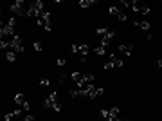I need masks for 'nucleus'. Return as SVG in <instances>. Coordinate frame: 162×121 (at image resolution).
Segmentation results:
<instances>
[{
	"label": "nucleus",
	"instance_id": "1",
	"mask_svg": "<svg viewBox=\"0 0 162 121\" xmlns=\"http://www.w3.org/2000/svg\"><path fill=\"white\" fill-rule=\"evenodd\" d=\"M41 13H43V2H41V0H36V2H33L31 7L27 9V16H31V18H40Z\"/></svg>",
	"mask_w": 162,
	"mask_h": 121
},
{
	"label": "nucleus",
	"instance_id": "2",
	"mask_svg": "<svg viewBox=\"0 0 162 121\" xmlns=\"http://www.w3.org/2000/svg\"><path fill=\"white\" fill-rule=\"evenodd\" d=\"M9 42V49H13L15 53H24V42H22V38L16 34V36H13L11 40H7Z\"/></svg>",
	"mask_w": 162,
	"mask_h": 121
},
{
	"label": "nucleus",
	"instance_id": "3",
	"mask_svg": "<svg viewBox=\"0 0 162 121\" xmlns=\"http://www.w3.org/2000/svg\"><path fill=\"white\" fill-rule=\"evenodd\" d=\"M38 26H41V27H45L47 31H51V13H49V11H43V13L40 15Z\"/></svg>",
	"mask_w": 162,
	"mask_h": 121
},
{
	"label": "nucleus",
	"instance_id": "4",
	"mask_svg": "<svg viewBox=\"0 0 162 121\" xmlns=\"http://www.w3.org/2000/svg\"><path fill=\"white\" fill-rule=\"evenodd\" d=\"M43 105H45V109H54L56 105H58V94L56 92H52V94H49L47 98H45V101H43Z\"/></svg>",
	"mask_w": 162,
	"mask_h": 121
},
{
	"label": "nucleus",
	"instance_id": "5",
	"mask_svg": "<svg viewBox=\"0 0 162 121\" xmlns=\"http://www.w3.org/2000/svg\"><path fill=\"white\" fill-rule=\"evenodd\" d=\"M9 9H11V13H15V15H18V16H22V15H27V13L24 11V0H18V2H15Z\"/></svg>",
	"mask_w": 162,
	"mask_h": 121
},
{
	"label": "nucleus",
	"instance_id": "6",
	"mask_svg": "<svg viewBox=\"0 0 162 121\" xmlns=\"http://www.w3.org/2000/svg\"><path fill=\"white\" fill-rule=\"evenodd\" d=\"M108 13H110L112 16H117V18H119V20H123V22H124V20H128V18H126V15H124L119 7H115V6H110V7H108Z\"/></svg>",
	"mask_w": 162,
	"mask_h": 121
},
{
	"label": "nucleus",
	"instance_id": "7",
	"mask_svg": "<svg viewBox=\"0 0 162 121\" xmlns=\"http://www.w3.org/2000/svg\"><path fill=\"white\" fill-rule=\"evenodd\" d=\"M97 34H99L101 38H105V40H112V38L115 36V33H113L112 29H103V27L97 29Z\"/></svg>",
	"mask_w": 162,
	"mask_h": 121
},
{
	"label": "nucleus",
	"instance_id": "8",
	"mask_svg": "<svg viewBox=\"0 0 162 121\" xmlns=\"http://www.w3.org/2000/svg\"><path fill=\"white\" fill-rule=\"evenodd\" d=\"M133 26H137L139 29H142V31H146V33H148L150 27H151L148 20H135V22H133Z\"/></svg>",
	"mask_w": 162,
	"mask_h": 121
},
{
	"label": "nucleus",
	"instance_id": "9",
	"mask_svg": "<svg viewBox=\"0 0 162 121\" xmlns=\"http://www.w3.org/2000/svg\"><path fill=\"white\" fill-rule=\"evenodd\" d=\"M108 62L113 65V69H115V67H117V69H121V67H123V60H119L115 54H110V56H108Z\"/></svg>",
	"mask_w": 162,
	"mask_h": 121
},
{
	"label": "nucleus",
	"instance_id": "10",
	"mask_svg": "<svg viewBox=\"0 0 162 121\" xmlns=\"http://www.w3.org/2000/svg\"><path fill=\"white\" fill-rule=\"evenodd\" d=\"M15 103H16L18 107H24V105L27 103V100H25V96H24V94H20V92H18V94L15 96Z\"/></svg>",
	"mask_w": 162,
	"mask_h": 121
},
{
	"label": "nucleus",
	"instance_id": "11",
	"mask_svg": "<svg viewBox=\"0 0 162 121\" xmlns=\"http://www.w3.org/2000/svg\"><path fill=\"white\" fill-rule=\"evenodd\" d=\"M131 49H133V45H119V51L126 56H131V53H133Z\"/></svg>",
	"mask_w": 162,
	"mask_h": 121
},
{
	"label": "nucleus",
	"instance_id": "12",
	"mask_svg": "<svg viewBox=\"0 0 162 121\" xmlns=\"http://www.w3.org/2000/svg\"><path fill=\"white\" fill-rule=\"evenodd\" d=\"M88 53H90V47H88L86 43H81V45H79V54H81V56H86Z\"/></svg>",
	"mask_w": 162,
	"mask_h": 121
},
{
	"label": "nucleus",
	"instance_id": "13",
	"mask_svg": "<svg viewBox=\"0 0 162 121\" xmlns=\"http://www.w3.org/2000/svg\"><path fill=\"white\" fill-rule=\"evenodd\" d=\"M6 58H7V62H15V60H16V53H15L13 49H9V51L6 53Z\"/></svg>",
	"mask_w": 162,
	"mask_h": 121
},
{
	"label": "nucleus",
	"instance_id": "14",
	"mask_svg": "<svg viewBox=\"0 0 162 121\" xmlns=\"http://www.w3.org/2000/svg\"><path fill=\"white\" fill-rule=\"evenodd\" d=\"M92 4H94V2H92V0H81V2H79V7L86 9V7H90Z\"/></svg>",
	"mask_w": 162,
	"mask_h": 121
},
{
	"label": "nucleus",
	"instance_id": "15",
	"mask_svg": "<svg viewBox=\"0 0 162 121\" xmlns=\"http://www.w3.org/2000/svg\"><path fill=\"white\" fill-rule=\"evenodd\" d=\"M105 51H106V47H103V45H97V47H96V54H97V56H103Z\"/></svg>",
	"mask_w": 162,
	"mask_h": 121
},
{
	"label": "nucleus",
	"instance_id": "16",
	"mask_svg": "<svg viewBox=\"0 0 162 121\" xmlns=\"http://www.w3.org/2000/svg\"><path fill=\"white\" fill-rule=\"evenodd\" d=\"M81 78H83V74H81V72H78V70H74V72H72V80H74L76 83H78Z\"/></svg>",
	"mask_w": 162,
	"mask_h": 121
},
{
	"label": "nucleus",
	"instance_id": "17",
	"mask_svg": "<svg viewBox=\"0 0 162 121\" xmlns=\"http://www.w3.org/2000/svg\"><path fill=\"white\" fill-rule=\"evenodd\" d=\"M13 117H16V114H15V110H13V112H7V114L4 116V121H11Z\"/></svg>",
	"mask_w": 162,
	"mask_h": 121
},
{
	"label": "nucleus",
	"instance_id": "18",
	"mask_svg": "<svg viewBox=\"0 0 162 121\" xmlns=\"http://www.w3.org/2000/svg\"><path fill=\"white\" fill-rule=\"evenodd\" d=\"M70 53H72V54H78V53H79V45H78V43H72V45H70Z\"/></svg>",
	"mask_w": 162,
	"mask_h": 121
},
{
	"label": "nucleus",
	"instance_id": "19",
	"mask_svg": "<svg viewBox=\"0 0 162 121\" xmlns=\"http://www.w3.org/2000/svg\"><path fill=\"white\" fill-rule=\"evenodd\" d=\"M40 85H41V87H49V85H51V80L43 78V80H40Z\"/></svg>",
	"mask_w": 162,
	"mask_h": 121
},
{
	"label": "nucleus",
	"instance_id": "20",
	"mask_svg": "<svg viewBox=\"0 0 162 121\" xmlns=\"http://www.w3.org/2000/svg\"><path fill=\"white\" fill-rule=\"evenodd\" d=\"M34 51L36 53H41V43L40 42H34Z\"/></svg>",
	"mask_w": 162,
	"mask_h": 121
},
{
	"label": "nucleus",
	"instance_id": "21",
	"mask_svg": "<svg viewBox=\"0 0 162 121\" xmlns=\"http://www.w3.org/2000/svg\"><path fill=\"white\" fill-rule=\"evenodd\" d=\"M7 26L15 27V26H16V18H9V20H7Z\"/></svg>",
	"mask_w": 162,
	"mask_h": 121
},
{
	"label": "nucleus",
	"instance_id": "22",
	"mask_svg": "<svg viewBox=\"0 0 162 121\" xmlns=\"http://www.w3.org/2000/svg\"><path fill=\"white\" fill-rule=\"evenodd\" d=\"M112 69H113V65H112L110 62H106V63H105V70H112Z\"/></svg>",
	"mask_w": 162,
	"mask_h": 121
},
{
	"label": "nucleus",
	"instance_id": "23",
	"mask_svg": "<svg viewBox=\"0 0 162 121\" xmlns=\"http://www.w3.org/2000/svg\"><path fill=\"white\" fill-rule=\"evenodd\" d=\"M58 65H60V67H63V65H67V62H65L63 58H58Z\"/></svg>",
	"mask_w": 162,
	"mask_h": 121
},
{
	"label": "nucleus",
	"instance_id": "24",
	"mask_svg": "<svg viewBox=\"0 0 162 121\" xmlns=\"http://www.w3.org/2000/svg\"><path fill=\"white\" fill-rule=\"evenodd\" d=\"M101 116H103V119H106V117H108V110L103 109V110H101Z\"/></svg>",
	"mask_w": 162,
	"mask_h": 121
},
{
	"label": "nucleus",
	"instance_id": "25",
	"mask_svg": "<svg viewBox=\"0 0 162 121\" xmlns=\"http://www.w3.org/2000/svg\"><path fill=\"white\" fill-rule=\"evenodd\" d=\"M52 110H54V112H61V105H60V103H58V105H56V107H54V109H52Z\"/></svg>",
	"mask_w": 162,
	"mask_h": 121
},
{
	"label": "nucleus",
	"instance_id": "26",
	"mask_svg": "<svg viewBox=\"0 0 162 121\" xmlns=\"http://www.w3.org/2000/svg\"><path fill=\"white\" fill-rule=\"evenodd\" d=\"M24 121H34V117L29 114V116H25V117H24Z\"/></svg>",
	"mask_w": 162,
	"mask_h": 121
},
{
	"label": "nucleus",
	"instance_id": "27",
	"mask_svg": "<svg viewBox=\"0 0 162 121\" xmlns=\"http://www.w3.org/2000/svg\"><path fill=\"white\" fill-rule=\"evenodd\" d=\"M22 109H24V110H29V109H31V103H29V101H27V103H25V105H24V107H22Z\"/></svg>",
	"mask_w": 162,
	"mask_h": 121
},
{
	"label": "nucleus",
	"instance_id": "28",
	"mask_svg": "<svg viewBox=\"0 0 162 121\" xmlns=\"http://www.w3.org/2000/svg\"><path fill=\"white\" fill-rule=\"evenodd\" d=\"M157 65H158V67L162 69V60H158V62H157Z\"/></svg>",
	"mask_w": 162,
	"mask_h": 121
},
{
	"label": "nucleus",
	"instance_id": "29",
	"mask_svg": "<svg viewBox=\"0 0 162 121\" xmlns=\"http://www.w3.org/2000/svg\"><path fill=\"white\" fill-rule=\"evenodd\" d=\"M117 121H119V119H117ZM121 121H130V119H121Z\"/></svg>",
	"mask_w": 162,
	"mask_h": 121
}]
</instances>
